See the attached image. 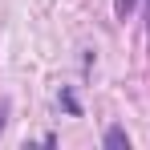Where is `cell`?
Listing matches in <instances>:
<instances>
[{
  "label": "cell",
  "instance_id": "obj_1",
  "mask_svg": "<svg viewBox=\"0 0 150 150\" xmlns=\"http://www.w3.org/2000/svg\"><path fill=\"white\" fill-rule=\"evenodd\" d=\"M105 146H126L130 150V134H126L122 126H110V130H105Z\"/></svg>",
  "mask_w": 150,
  "mask_h": 150
},
{
  "label": "cell",
  "instance_id": "obj_2",
  "mask_svg": "<svg viewBox=\"0 0 150 150\" xmlns=\"http://www.w3.org/2000/svg\"><path fill=\"white\" fill-rule=\"evenodd\" d=\"M134 8H138V0H118V4H114V12H118V16H130V12H134Z\"/></svg>",
  "mask_w": 150,
  "mask_h": 150
},
{
  "label": "cell",
  "instance_id": "obj_3",
  "mask_svg": "<svg viewBox=\"0 0 150 150\" xmlns=\"http://www.w3.org/2000/svg\"><path fill=\"white\" fill-rule=\"evenodd\" d=\"M142 16H146V37H150V0L142 4Z\"/></svg>",
  "mask_w": 150,
  "mask_h": 150
},
{
  "label": "cell",
  "instance_id": "obj_4",
  "mask_svg": "<svg viewBox=\"0 0 150 150\" xmlns=\"http://www.w3.org/2000/svg\"><path fill=\"white\" fill-rule=\"evenodd\" d=\"M4 114H8V110H4V105H0V134H4V122H8V118H4Z\"/></svg>",
  "mask_w": 150,
  "mask_h": 150
}]
</instances>
